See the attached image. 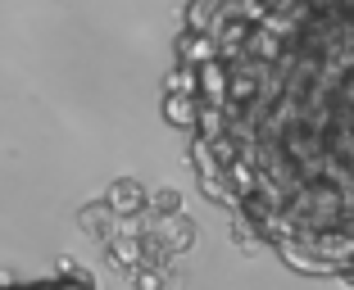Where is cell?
Returning a JSON list of instances; mask_svg holds the SVG:
<instances>
[{
    "label": "cell",
    "mask_w": 354,
    "mask_h": 290,
    "mask_svg": "<svg viewBox=\"0 0 354 290\" xmlns=\"http://www.w3.org/2000/svg\"><path fill=\"white\" fill-rule=\"evenodd\" d=\"M168 118L250 240L354 281V0H196Z\"/></svg>",
    "instance_id": "6da1fadb"
},
{
    "label": "cell",
    "mask_w": 354,
    "mask_h": 290,
    "mask_svg": "<svg viewBox=\"0 0 354 290\" xmlns=\"http://www.w3.org/2000/svg\"><path fill=\"white\" fill-rule=\"evenodd\" d=\"M0 290H95L82 277H37V281H0Z\"/></svg>",
    "instance_id": "7a4b0ae2"
}]
</instances>
